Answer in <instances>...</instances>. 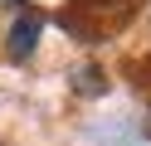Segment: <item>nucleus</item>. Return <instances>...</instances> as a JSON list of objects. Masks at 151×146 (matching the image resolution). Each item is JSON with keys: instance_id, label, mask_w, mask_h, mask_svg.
<instances>
[{"instance_id": "nucleus-1", "label": "nucleus", "mask_w": 151, "mask_h": 146, "mask_svg": "<svg viewBox=\"0 0 151 146\" xmlns=\"http://www.w3.org/2000/svg\"><path fill=\"white\" fill-rule=\"evenodd\" d=\"M39 29H44V19L39 15H20L10 24V58H29V49L39 44Z\"/></svg>"}]
</instances>
